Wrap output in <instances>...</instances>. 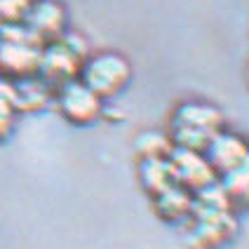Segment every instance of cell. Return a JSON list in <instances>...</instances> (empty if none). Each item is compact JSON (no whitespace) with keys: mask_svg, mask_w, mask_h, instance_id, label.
Returning a JSON list of instances; mask_svg holds the SVG:
<instances>
[{"mask_svg":"<svg viewBox=\"0 0 249 249\" xmlns=\"http://www.w3.org/2000/svg\"><path fill=\"white\" fill-rule=\"evenodd\" d=\"M64 28V10L52 0H40L26 12V33L36 42L59 40Z\"/></svg>","mask_w":249,"mask_h":249,"instance_id":"obj_6","label":"cell"},{"mask_svg":"<svg viewBox=\"0 0 249 249\" xmlns=\"http://www.w3.org/2000/svg\"><path fill=\"white\" fill-rule=\"evenodd\" d=\"M129 80V64L118 54H99L85 66V87L99 99H111Z\"/></svg>","mask_w":249,"mask_h":249,"instance_id":"obj_3","label":"cell"},{"mask_svg":"<svg viewBox=\"0 0 249 249\" xmlns=\"http://www.w3.org/2000/svg\"><path fill=\"white\" fill-rule=\"evenodd\" d=\"M28 7H31V0H0V19L12 26L26 17Z\"/></svg>","mask_w":249,"mask_h":249,"instance_id":"obj_15","label":"cell"},{"mask_svg":"<svg viewBox=\"0 0 249 249\" xmlns=\"http://www.w3.org/2000/svg\"><path fill=\"white\" fill-rule=\"evenodd\" d=\"M141 169H143L141 172L143 183L155 197L160 193H165V191H169V188H174V183H177L169 160H146Z\"/></svg>","mask_w":249,"mask_h":249,"instance_id":"obj_10","label":"cell"},{"mask_svg":"<svg viewBox=\"0 0 249 249\" xmlns=\"http://www.w3.org/2000/svg\"><path fill=\"white\" fill-rule=\"evenodd\" d=\"M205 160L212 167V172H233L240 167H247V148L245 143L233 134H216L205 148Z\"/></svg>","mask_w":249,"mask_h":249,"instance_id":"obj_7","label":"cell"},{"mask_svg":"<svg viewBox=\"0 0 249 249\" xmlns=\"http://www.w3.org/2000/svg\"><path fill=\"white\" fill-rule=\"evenodd\" d=\"M155 202H158V212H160L165 219H181V216H186V214L193 212L191 195L186 193L183 188H179V186H174V188H169L165 193H160Z\"/></svg>","mask_w":249,"mask_h":249,"instance_id":"obj_11","label":"cell"},{"mask_svg":"<svg viewBox=\"0 0 249 249\" xmlns=\"http://www.w3.org/2000/svg\"><path fill=\"white\" fill-rule=\"evenodd\" d=\"M85 56V42L80 36H66L64 40H54L45 52H40L38 73H42L45 80H59L71 83L75 71Z\"/></svg>","mask_w":249,"mask_h":249,"instance_id":"obj_2","label":"cell"},{"mask_svg":"<svg viewBox=\"0 0 249 249\" xmlns=\"http://www.w3.org/2000/svg\"><path fill=\"white\" fill-rule=\"evenodd\" d=\"M59 108L71 123L87 124L92 123L101 111V99L89 87H85L83 83L71 80L59 92Z\"/></svg>","mask_w":249,"mask_h":249,"instance_id":"obj_4","label":"cell"},{"mask_svg":"<svg viewBox=\"0 0 249 249\" xmlns=\"http://www.w3.org/2000/svg\"><path fill=\"white\" fill-rule=\"evenodd\" d=\"M137 148L146 160H167V155L172 153V141H169L165 134L146 132V134H141V139L137 141Z\"/></svg>","mask_w":249,"mask_h":249,"instance_id":"obj_12","label":"cell"},{"mask_svg":"<svg viewBox=\"0 0 249 249\" xmlns=\"http://www.w3.org/2000/svg\"><path fill=\"white\" fill-rule=\"evenodd\" d=\"M14 101L24 108H40L42 104L47 101V92H45V85L40 80H24L19 85Z\"/></svg>","mask_w":249,"mask_h":249,"instance_id":"obj_13","label":"cell"},{"mask_svg":"<svg viewBox=\"0 0 249 249\" xmlns=\"http://www.w3.org/2000/svg\"><path fill=\"white\" fill-rule=\"evenodd\" d=\"M195 209V207H193ZM235 223L228 216V212H216V209H197V223L191 240L197 249H207L221 245L223 240L233 233Z\"/></svg>","mask_w":249,"mask_h":249,"instance_id":"obj_9","label":"cell"},{"mask_svg":"<svg viewBox=\"0 0 249 249\" xmlns=\"http://www.w3.org/2000/svg\"><path fill=\"white\" fill-rule=\"evenodd\" d=\"M169 165H172V172H174V179L191 186L193 191H202V188L212 186L214 172H212V167L207 165V160L200 153L177 148L169 155Z\"/></svg>","mask_w":249,"mask_h":249,"instance_id":"obj_8","label":"cell"},{"mask_svg":"<svg viewBox=\"0 0 249 249\" xmlns=\"http://www.w3.org/2000/svg\"><path fill=\"white\" fill-rule=\"evenodd\" d=\"M40 64V50L36 47L33 38H2L0 40V71L7 75H28L38 71Z\"/></svg>","mask_w":249,"mask_h":249,"instance_id":"obj_5","label":"cell"},{"mask_svg":"<svg viewBox=\"0 0 249 249\" xmlns=\"http://www.w3.org/2000/svg\"><path fill=\"white\" fill-rule=\"evenodd\" d=\"M221 115L212 106L186 104L177 111L174 118V141L183 151L205 153L209 141L219 134Z\"/></svg>","mask_w":249,"mask_h":249,"instance_id":"obj_1","label":"cell"},{"mask_svg":"<svg viewBox=\"0 0 249 249\" xmlns=\"http://www.w3.org/2000/svg\"><path fill=\"white\" fill-rule=\"evenodd\" d=\"M221 191L226 197H245V193H247V167L228 172L226 179H223Z\"/></svg>","mask_w":249,"mask_h":249,"instance_id":"obj_14","label":"cell"},{"mask_svg":"<svg viewBox=\"0 0 249 249\" xmlns=\"http://www.w3.org/2000/svg\"><path fill=\"white\" fill-rule=\"evenodd\" d=\"M10 127H12V106L0 94V137H5L10 132Z\"/></svg>","mask_w":249,"mask_h":249,"instance_id":"obj_16","label":"cell"}]
</instances>
